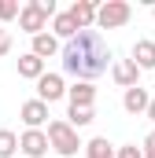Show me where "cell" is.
I'll use <instances>...</instances> for the list:
<instances>
[{
    "label": "cell",
    "instance_id": "1",
    "mask_svg": "<svg viewBox=\"0 0 155 158\" xmlns=\"http://www.w3.org/2000/svg\"><path fill=\"white\" fill-rule=\"evenodd\" d=\"M63 74H70L74 81H92L100 77L111 63V48L104 44L100 30H81L74 40L63 44Z\"/></svg>",
    "mask_w": 155,
    "mask_h": 158
},
{
    "label": "cell",
    "instance_id": "2",
    "mask_svg": "<svg viewBox=\"0 0 155 158\" xmlns=\"http://www.w3.org/2000/svg\"><path fill=\"white\" fill-rule=\"evenodd\" d=\"M48 140H52V151L63 155V158H74L78 147H85V143L78 140V129L70 125V121H63V118L48 121Z\"/></svg>",
    "mask_w": 155,
    "mask_h": 158
},
{
    "label": "cell",
    "instance_id": "3",
    "mask_svg": "<svg viewBox=\"0 0 155 158\" xmlns=\"http://www.w3.org/2000/svg\"><path fill=\"white\" fill-rule=\"evenodd\" d=\"M48 19H55V15L44 7V0H26L22 15H19V30L30 37H41V33H48Z\"/></svg>",
    "mask_w": 155,
    "mask_h": 158
},
{
    "label": "cell",
    "instance_id": "4",
    "mask_svg": "<svg viewBox=\"0 0 155 158\" xmlns=\"http://www.w3.org/2000/svg\"><path fill=\"white\" fill-rule=\"evenodd\" d=\"M129 19H133L129 0H104V4H100V15H96V26H100V30H118V26H126Z\"/></svg>",
    "mask_w": 155,
    "mask_h": 158
},
{
    "label": "cell",
    "instance_id": "5",
    "mask_svg": "<svg viewBox=\"0 0 155 158\" xmlns=\"http://www.w3.org/2000/svg\"><path fill=\"white\" fill-rule=\"evenodd\" d=\"M19 151H22V158H44L52 151V140H48L44 129H26L19 136Z\"/></svg>",
    "mask_w": 155,
    "mask_h": 158
},
{
    "label": "cell",
    "instance_id": "6",
    "mask_svg": "<svg viewBox=\"0 0 155 158\" xmlns=\"http://www.w3.org/2000/svg\"><path fill=\"white\" fill-rule=\"evenodd\" d=\"M152 99L155 96L148 92V88H140V85H137V88H126V92H122V110L133 114V118H137V114H148Z\"/></svg>",
    "mask_w": 155,
    "mask_h": 158
},
{
    "label": "cell",
    "instance_id": "7",
    "mask_svg": "<svg viewBox=\"0 0 155 158\" xmlns=\"http://www.w3.org/2000/svg\"><path fill=\"white\" fill-rule=\"evenodd\" d=\"M70 88H67V81H63V74H44V77L37 81V99H44V103H55V99H63Z\"/></svg>",
    "mask_w": 155,
    "mask_h": 158
},
{
    "label": "cell",
    "instance_id": "8",
    "mask_svg": "<svg viewBox=\"0 0 155 158\" xmlns=\"http://www.w3.org/2000/svg\"><path fill=\"white\" fill-rule=\"evenodd\" d=\"M140 74H144V70H140L133 59H118L115 66H111V77H115L118 88H137V85H140Z\"/></svg>",
    "mask_w": 155,
    "mask_h": 158
},
{
    "label": "cell",
    "instance_id": "9",
    "mask_svg": "<svg viewBox=\"0 0 155 158\" xmlns=\"http://www.w3.org/2000/svg\"><path fill=\"white\" fill-rule=\"evenodd\" d=\"M19 118L26 121V129H41L52 114H48V103H44V99H26V103L19 107Z\"/></svg>",
    "mask_w": 155,
    "mask_h": 158
},
{
    "label": "cell",
    "instance_id": "10",
    "mask_svg": "<svg viewBox=\"0 0 155 158\" xmlns=\"http://www.w3.org/2000/svg\"><path fill=\"white\" fill-rule=\"evenodd\" d=\"M70 15H74V22L81 26V30H96V15H100V4H92V0H74Z\"/></svg>",
    "mask_w": 155,
    "mask_h": 158
},
{
    "label": "cell",
    "instance_id": "11",
    "mask_svg": "<svg viewBox=\"0 0 155 158\" xmlns=\"http://www.w3.org/2000/svg\"><path fill=\"white\" fill-rule=\"evenodd\" d=\"M30 52L37 55V59H52V55H63V44H59V37L48 30V33H41V37H33V44H30Z\"/></svg>",
    "mask_w": 155,
    "mask_h": 158
},
{
    "label": "cell",
    "instance_id": "12",
    "mask_svg": "<svg viewBox=\"0 0 155 158\" xmlns=\"http://www.w3.org/2000/svg\"><path fill=\"white\" fill-rule=\"evenodd\" d=\"M67 99H70V107H92L96 103V85L92 81H74Z\"/></svg>",
    "mask_w": 155,
    "mask_h": 158
},
{
    "label": "cell",
    "instance_id": "13",
    "mask_svg": "<svg viewBox=\"0 0 155 158\" xmlns=\"http://www.w3.org/2000/svg\"><path fill=\"white\" fill-rule=\"evenodd\" d=\"M52 33H55L59 40H74L78 33H81V26L74 22V15H70V11H59V15L52 19Z\"/></svg>",
    "mask_w": 155,
    "mask_h": 158
},
{
    "label": "cell",
    "instance_id": "14",
    "mask_svg": "<svg viewBox=\"0 0 155 158\" xmlns=\"http://www.w3.org/2000/svg\"><path fill=\"white\" fill-rule=\"evenodd\" d=\"M44 74H48V70H44V59H37L33 52L19 55V77H26V81H41Z\"/></svg>",
    "mask_w": 155,
    "mask_h": 158
},
{
    "label": "cell",
    "instance_id": "15",
    "mask_svg": "<svg viewBox=\"0 0 155 158\" xmlns=\"http://www.w3.org/2000/svg\"><path fill=\"white\" fill-rule=\"evenodd\" d=\"M129 59H133L140 70H155V40H148V37H144V40H137Z\"/></svg>",
    "mask_w": 155,
    "mask_h": 158
},
{
    "label": "cell",
    "instance_id": "16",
    "mask_svg": "<svg viewBox=\"0 0 155 158\" xmlns=\"http://www.w3.org/2000/svg\"><path fill=\"white\" fill-rule=\"evenodd\" d=\"M85 158H118V147L107 143V136H92L85 143Z\"/></svg>",
    "mask_w": 155,
    "mask_h": 158
},
{
    "label": "cell",
    "instance_id": "17",
    "mask_svg": "<svg viewBox=\"0 0 155 158\" xmlns=\"http://www.w3.org/2000/svg\"><path fill=\"white\" fill-rule=\"evenodd\" d=\"M67 121H70L74 129H85V125L96 121V110H92V107H70V110H67Z\"/></svg>",
    "mask_w": 155,
    "mask_h": 158
},
{
    "label": "cell",
    "instance_id": "18",
    "mask_svg": "<svg viewBox=\"0 0 155 158\" xmlns=\"http://www.w3.org/2000/svg\"><path fill=\"white\" fill-rule=\"evenodd\" d=\"M19 155V136L11 129H0V158H15Z\"/></svg>",
    "mask_w": 155,
    "mask_h": 158
},
{
    "label": "cell",
    "instance_id": "19",
    "mask_svg": "<svg viewBox=\"0 0 155 158\" xmlns=\"http://www.w3.org/2000/svg\"><path fill=\"white\" fill-rule=\"evenodd\" d=\"M22 15V4L19 0H0V22H11Z\"/></svg>",
    "mask_w": 155,
    "mask_h": 158
},
{
    "label": "cell",
    "instance_id": "20",
    "mask_svg": "<svg viewBox=\"0 0 155 158\" xmlns=\"http://www.w3.org/2000/svg\"><path fill=\"white\" fill-rule=\"evenodd\" d=\"M118 158H144V151L137 143H126V147H118Z\"/></svg>",
    "mask_w": 155,
    "mask_h": 158
},
{
    "label": "cell",
    "instance_id": "21",
    "mask_svg": "<svg viewBox=\"0 0 155 158\" xmlns=\"http://www.w3.org/2000/svg\"><path fill=\"white\" fill-rule=\"evenodd\" d=\"M140 151H144V158H155V129L144 136V147H140Z\"/></svg>",
    "mask_w": 155,
    "mask_h": 158
},
{
    "label": "cell",
    "instance_id": "22",
    "mask_svg": "<svg viewBox=\"0 0 155 158\" xmlns=\"http://www.w3.org/2000/svg\"><path fill=\"white\" fill-rule=\"evenodd\" d=\"M7 52H11V33L0 26V55H7Z\"/></svg>",
    "mask_w": 155,
    "mask_h": 158
},
{
    "label": "cell",
    "instance_id": "23",
    "mask_svg": "<svg viewBox=\"0 0 155 158\" xmlns=\"http://www.w3.org/2000/svg\"><path fill=\"white\" fill-rule=\"evenodd\" d=\"M148 121H155V99H152V107H148Z\"/></svg>",
    "mask_w": 155,
    "mask_h": 158
}]
</instances>
